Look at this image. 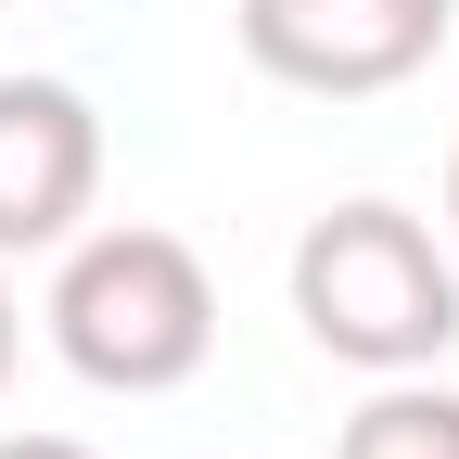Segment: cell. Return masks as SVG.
I'll return each mask as SVG.
<instances>
[{"instance_id": "1", "label": "cell", "mask_w": 459, "mask_h": 459, "mask_svg": "<svg viewBox=\"0 0 459 459\" xmlns=\"http://www.w3.org/2000/svg\"><path fill=\"white\" fill-rule=\"evenodd\" d=\"M51 358L102 395H179L204 358H217V281L179 230H77L65 268H51Z\"/></svg>"}, {"instance_id": "2", "label": "cell", "mask_w": 459, "mask_h": 459, "mask_svg": "<svg viewBox=\"0 0 459 459\" xmlns=\"http://www.w3.org/2000/svg\"><path fill=\"white\" fill-rule=\"evenodd\" d=\"M294 319H307L319 358L370 370V383L434 370L459 344V255L434 243L409 204L358 192V204L307 217V243H294Z\"/></svg>"}, {"instance_id": "3", "label": "cell", "mask_w": 459, "mask_h": 459, "mask_svg": "<svg viewBox=\"0 0 459 459\" xmlns=\"http://www.w3.org/2000/svg\"><path fill=\"white\" fill-rule=\"evenodd\" d=\"M243 65L281 77V90H307V102H370V90H409L446 26H459V0H243Z\"/></svg>"}, {"instance_id": "4", "label": "cell", "mask_w": 459, "mask_h": 459, "mask_svg": "<svg viewBox=\"0 0 459 459\" xmlns=\"http://www.w3.org/2000/svg\"><path fill=\"white\" fill-rule=\"evenodd\" d=\"M102 204V115L65 77H0V255H65Z\"/></svg>"}, {"instance_id": "5", "label": "cell", "mask_w": 459, "mask_h": 459, "mask_svg": "<svg viewBox=\"0 0 459 459\" xmlns=\"http://www.w3.org/2000/svg\"><path fill=\"white\" fill-rule=\"evenodd\" d=\"M332 459H459V383H434V370L370 383V409L344 421Z\"/></svg>"}, {"instance_id": "6", "label": "cell", "mask_w": 459, "mask_h": 459, "mask_svg": "<svg viewBox=\"0 0 459 459\" xmlns=\"http://www.w3.org/2000/svg\"><path fill=\"white\" fill-rule=\"evenodd\" d=\"M0 459H102V446H77V434H0Z\"/></svg>"}, {"instance_id": "7", "label": "cell", "mask_w": 459, "mask_h": 459, "mask_svg": "<svg viewBox=\"0 0 459 459\" xmlns=\"http://www.w3.org/2000/svg\"><path fill=\"white\" fill-rule=\"evenodd\" d=\"M13 358H26V319H13V255H0V383H13Z\"/></svg>"}, {"instance_id": "8", "label": "cell", "mask_w": 459, "mask_h": 459, "mask_svg": "<svg viewBox=\"0 0 459 459\" xmlns=\"http://www.w3.org/2000/svg\"><path fill=\"white\" fill-rule=\"evenodd\" d=\"M446 243H459V141H446Z\"/></svg>"}]
</instances>
